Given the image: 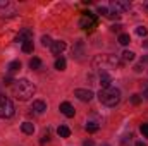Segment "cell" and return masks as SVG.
<instances>
[{"label":"cell","mask_w":148,"mask_h":146,"mask_svg":"<svg viewBox=\"0 0 148 146\" xmlns=\"http://www.w3.org/2000/svg\"><path fill=\"white\" fill-rule=\"evenodd\" d=\"M134 146H147V145H145L143 141H138V143H136V145H134Z\"/></svg>","instance_id":"f546056e"},{"label":"cell","mask_w":148,"mask_h":146,"mask_svg":"<svg viewBox=\"0 0 148 146\" xmlns=\"http://www.w3.org/2000/svg\"><path fill=\"white\" fill-rule=\"evenodd\" d=\"M129 41H131V36H129V35H126V33H122V35H119V43H121L122 46H126V45H129Z\"/></svg>","instance_id":"ac0fdd59"},{"label":"cell","mask_w":148,"mask_h":146,"mask_svg":"<svg viewBox=\"0 0 148 146\" xmlns=\"http://www.w3.org/2000/svg\"><path fill=\"white\" fill-rule=\"evenodd\" d=\"M121 29H122L121 24H114V26H112V31H121Z\"/></svg>","instance_id":"484cf974"},{"label":"cell","mask_w":148,"mask_h":146,"mask_svg":"<svg viewBox=\"0 0 148 146\" xmlns=\"http://www.w3.org/2000/svg\"><path fill=\"white\" fill-rule=\"evenodd\" d=\"M141 64H148V55H147V57H143V59H141Z\"/></svg>","instance_id":"f1b7e54d"},{"label":"cell","mask_w":148,"mask_h":146,"mask_svg":"<svg viewBox=\"0 0 148 146\" xmlns=\"http://www.w3.org/2000/svg\"><path fill=\"white\" fill-rule=\"evenodd\" d=\"M74 96H77L81 102H91L95 95H93L91 89H76L74 91Z\"/></svg>","instance_id":"52a82bcc"},{"label":"cell","mask_w":148,"mask_h":146,"mask_svg":"<svg viewBox=\"0 0 148 146\" xmlns=\"http://www.w3.org/2000/svg\"><path fill=\"white\" fill-rule=\"evenodd\" d=\"M59 110L66 115V117H74V113H76V110H74V107L69 103V102H62L60 105H59Z\"/></svg>","instance_id":"ba28073f"},{"label":"cell","mask_w":148,"mask_h":146,"mask_svg":"<svg viewBox=\"0 0 148 146\" xmlns=\"http://www.w3.org/2000/svg\"><path fill=\"white\" fill-rule=\"evenodd\" d=\"M50 48H52V53H53V55H60V53L66 50V41H60V40H59V41H53Z\"/></svg>","instance_id":"30bf717a"},{"label":"cell","mask_w":148,"mask_h":146,"mask_svg":"<svg viewBox=\"0 0 148 146\" xmlns=\"http://www.w3.org/2000/svg\"><path fill=\"white\" fill-rule=\"evenodd\" d=\"M136 35H138V36H147L148 35V31H147V28H145V26H138V28H136Z\"/></svg>","instance_id":"7402d4cb"},{"label":"cell","mask_w":148,"mask_h":146,"mask_svg":"<svg viewBox=\"0 0 148 146\" xmlns=\"http://www.w3.org/2000/svg\"><path fill=\"white\" fill-rule=\"evenodd\" d=\"M143 7H145V10H148V2H145V5H143Z\"/></svg>","instance_id":"1f68e13d"},{"label":"cell","mask_w":148,"mask_h":146,"mask_svg":"<svg viewBox=\"0 0 148 146\" xmlns=\"http://www.w3.org/2000/svg\"><path fill=\"white\" fill-rule=\"evenodd\" d=\"M140 131H141V134H143L145 138H148V124H141Z\"/></svg>","instance_id":"d4e9b609"},{"label":"cell","mask_w":148,"mask_h":146,"mask_svg":"<svg viewBox=\"0 0 148 146\" xmlns=\"http://www.w3.org/2000/svg\"><path fill=\"white\" fill-rule=\"evenodd\" d=\"M52 43H53V41L50 40V36H47V35L41 36V45H43V46H52Z\"/></svg>","instance_id":"603a6c76"},{"label":"cell","mask_w":148,"mask_h":146,"mask_svg":"<svg viewBox=\"0 0 148 146\" xmlns=\"http://www.w3.org/2000/svg\"><path fill=\"white\" fill-rule=\"evenodd\" d=\"M134 71H136V72H141V71H143V64H138V65H134Z\"/></svg>","instance_id":"4316f807"},{"label":"cell","mask_w":148,"mask_h":146,"mask_svg":"<svg viewBox=\"0 0 148 146\" xmlns=\"http://www.w3.org/2000/svg\"><path fill=\"white\" fill-rule=\"evenodd\" d=\"M31 108L35 110L36 113H43V112L47 110V103H45L43 100H35V102H33V107H31Z\"/></svg>","instance_id":"7c38bea8"},{"label":"cell","mask_w":148,"mask_h":146,"mask_svg":"<svg viewBox=\"0 0 148 146\" xmlns=\"http://www.w3.org/2000/svg\"><path fill=\"white\" fill-rule=\"evenodd\" d=\"M57 134H59L60 138H69V136H71V129H69L67 126H60V127L57 129Z\"/></svg>","instance_id":"5bb4252c"},{"label":"cell","mask_w":148,"mask_h":146,"mask_svg":"<svg viewBox=\"0 0 148 146\" xmlns=\"http://www.w3.org/2000/svg\"><path fill=\"white\" fill-rule=\"evenodd\" d=\"M23 52H24V53H31V52H33V40L23 43Z\"/></svg>","instance_id":"d6986e66"},{"label":"cell","mask_w":148,"mask_h":146,"mask_svg":"<svg viewBox=\"0 0 148 146\" xmlns=\"http://www.w3.org/2000/svg\"><path fill=\"white\" fill-rule=\"evenodd\" d=\"M84 14H86V16H83L81 21H79V28H83V29H93L95 24H97L95 16H93L91 12H84Z\"/></svg>","instance_id":"8992f818"},{"label":"cell","mask_w":148,"mask_h":146,"mask_svg":"<svg viewBox=\"0 0 148 146\" xmlns=\"http://www.w3.org/2000/svg\"><path fill=\"white\" fill-rule=\"evenodd\" d=\"M143 46H145V48H148V38L145 40V41H143Z\"/></svg>","instance_id":"4dcf8cb0"},{"label":"cell","mask_w":148,"mask_h":146,"mask_svg":"<svg viewBox=\"0 0 148 146\" xmlns=\"http://www.w3.org/2000/svg\"><path fill=\"white\" fill-rule=\"evenodd\" d=\"M31 40H33V31L28 29V28H24V29L17 35V38H16V41H21V43H24V41H31Z\"/></svg>","instance_id":"9c48e42d"},{"label":"cell","mask_w":148,"mask_h":146,"mask_svg":"<svg viewBox=\"0 0 148 146\" xmlns=\"http://www.w3.org/2000/svg\"><path fill=\"white\" fill-rule=\"evenodd\" d=\"M98 129H100V126L95 124V122H88V124H86V131H88V132H97Z\"/></svg>","instance_id":"ffe728a7"},{"label":"cell","mask_w":148,"mask_h":146,"mask_svg":"<svg viewBox=\"0 0 148 146\" xmlns=\"http://www.w3.org/2000/svg\"><path fill=\"white\" fill-rule=\"evenodd\" d=\"M100 84H102V89L110 88L112 86V77L107 72H100Z\"/></svg>","instance_id":"8fae6325"},{"label":"cell","mask_w":148,"mask_h":146,"mask_svg":"<svg viewBox=\"0 0 148 146\" xmlns=\"http://www.w3.org/2000/svg\"><path fill=\"white\" fill-rule=\"evenodd\" d=\"M7 5H9L7 0H0V7H7Z\"/></svg>","instance_id":"83f0119b"},{"label":"cell","mask_w":148,"mask_h":146,"mask_svg":"<svg viewBox=\"0 0 148 146\" xmlns=\"http://www.w3.org/2000/svg\"><path fill=\"white\" fill-rule=\"evenodd\" d=\"M36 88L33 83H29L28 79H19V81H14V86H12V95L19 100V102H26L29 100L33 95H35Z\"/></svg>","instance_id":"6da1fadb"},{"label":"cell","mask_w":148,"mask_h":146,"mask_svg":"<svg viewBox=\"0 0 148 146\" xmlns=\"http://www.w3.org/2000/svg\"><path fill=\"white\" fill-rule=\"evenodd\" d=\"M98 100L105 107H115L121 102V91L117 88H112V86L105 88V89H100L98 91Z\"/></svg>","instance_id":"7a4b0ae2"},{"label":"cell","mask_w":148,"mask_h":146,"mask_svg":"<svg viewBox=\"0 0 148 146\" xmlns=\"http://www.w3.org/2000/svg\"><path fill=\"white\" fill-rule=\"evenodd\" d=\"M29 67H31V69H40V67H41V60L36 59V57L31 59V60H29Z\"/></svg>","instance_id":"44dd1931"},{"label":"cell","mask_w":148,"mask_h":146,"mask_svg":"<svg viewBox=\"0 0 148 146\" xmlns=\"http://www.w3.org/2000/svg\"><path fill=\"white\" fill-rule=\"evenodd\" d=\"M133 59H134V52H131V50L122 52V62H131Z\"/></svg>","instance_id":"2e32d148"},{"label":"cell","mask_w":148,"mask_h":146,"mask_svg":"<svg viewBox=\"0 0 148 146\" xmlns=\"http://www.w3.org/2000/svg\"><path fill=\"white\" fill-rule=\"evenodd\" d=\"M55 69H57V71H64V69H66V59H64V57H60V59L55 60Z\"/></svg>","instance_id":"e0dca14e"},{"label":"cell","mask_w":148,"mask_h":146,"mask_svg":"<svg viewBox=\"0 0 148 146\" xmlns=\"http://www.w3.org/2000/svg\"><path fill=\"white\" fill-rule=\"evenodd\" d=\"M110 12L112 14H115V16H121V14H124V12H127L129 9H131V3L129 2H126V0H115V2H110Z\"/></svg>","instance_id":"5b68a950"},{"label":"cell","mask_w":148,"mask_h":146,"mask_svg":"<svg viewBox=\"0 0 148 146\" xmlns=\"http://www.w3.org/2000/svg\"><path fill=\"white\" fill-rule=\"evenodd\" d=\"M131 103H133V105H140V103H141L140 95H133V96H131Z\"/></svg>","instance_id":"cb8c5ba5"},{"label":"cell","mask_w":148,"mask_h":146,"mask_svg":"<svg viewBox=\"0 0 148 146\" xmlns=\"http://www.w3.org/2000/svg\"><path fill=\"white\" fill-rule=\"evenodd\" d=\"M121 65V60H117L114 55H98L93 60V67L98 69H115Z\"/></svg>","instance_id":"3957f363"},{"label":"cell","mask_w":148,"mask_h":146,"mask_svg":"<svg viewBox=\"0 0 148 146\" xmlns=\"http://www.w3.org/2000/svg\"><path fill=\"white\" fill-rule=\"evenodd\" d=\"M14 112H16L14 103L7 96L0 95V119H10L14 115Z\"/></svg>","instance_id":"277c9868"},{"label":"cell","mask_w":148,"mask_h":146,"mask_svg":"<svg viewBox=\"0 0 148 146\" xmlns=\"http://www.w3.org/2000/svg\"><path fill=\"white\" fill-rule=\"evenodd\" d=\"M21 129H23L24 134H33V132H35V124H31V122H23Z\"/></svg>","instance_id":"4fadbf2b"},{"label":"cell","mask_w":148,"mask_h":146,"mask_svg":"<svg viewBox=\"0 0 148 146\" xmlns=\"http://www.w3.org/2000/svg\"><path fill=\"white\" fill-rule=\"evenodd\" d=\"M19 69H21V62H19V60H14V62H10V64H9V74L17 72Z\"/></svg>","instance_id":"9a60e30c"}]
</instances>
